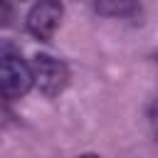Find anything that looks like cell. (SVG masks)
<instances>
[{"label":"cell","instance_id":"2","mask_svg":"<svg viewBox=\"0 0 158 158\" xmlns=\"http://www.w3.org/2000/svg\"><path fill=\"white\" fill-rule=\"evenodd\" d=\"M32 81L44 96H59L69 84V69L52 54H37L32 59Z\"/></svg>","mask_w":158,"mask_h":158},{"label":"cell","instance_id":"5","mask_svg":"<svg viewBox=\"0 0 158 158\" xmlns=\"http://www.w3.org/2000/svg\"><path fill=\"white\" fill-rule=\"evenodd\" d=\"M2 5H5V0H0V7H2Z\"/></svg>","mask_w":158,"mask_h":158},{"label":"cell","instance_id":"4","mask_svg":"<svg viewBox=\"0 0 158 158\" xmlns=\"http://www.w3.org/2000/svg\"><path fill=\"white\" fill-rule=\"evenodd\" d=\"M91 5L104 17H128L136 12L138 0H91Z\"/></svg>","mask_w":158,"mask_h":158},{"label":"cell","instance_id":"3","mask_svg":"<svg viewBox=\"0 0 158 158\" xmlns=\"http://www.w3.org/2000/svg\"><path fill=\"white\" fill-rule=\"evenodd\" d=\"M64 17L62 0H40L27 15V32L37 40H52Z\"/></svg>","mask_w":158,"mask_h":158},{"label":"cell","instance_id":"1","mask_svg":"<svg viewBox=\"0 0 158 158\" xmlns=\"http://www.w3.org/2000/svg\"><path fill=\"white\" fill-rule=\"evenodd\" d=\"M35 86L32 67L12 49L0 52V96L20 99Z\"/></svg>","mask_w":158,"mask_h":158}]
</instances>
